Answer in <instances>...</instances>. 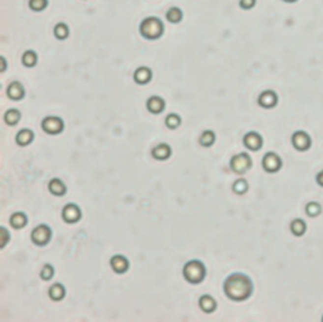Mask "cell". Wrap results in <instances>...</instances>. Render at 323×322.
I'll return each instance as SVG.
<instances>
[{
  "label": "cell",
  "mask_w": 323,
  "mask_h": 322,
  "mask_svg": "<svg viewBox=\"0 0 323 322\" xmlns=\"http://www.w3.org/2000/svg\"><path fill=\"white\" fill-rule=\"evenodd\" d=\"M224 292L233 301H245L253 293V282L248 276L235 273L225 281Z\"/></svg>",
  "instance_id": "1"
},
{
  "label": "cell",
  "mask_w": 323,
  "mask_h": 322,
  "mask_svg": "<svg viewBox=\"0 0 323 322\" xmlns=\"http://www.w3.org/2000/svg\"><path fill=\"white\" fill-rule=\"evenodd\" d=\"M164 26L159 18L149 17L146 18L140 24V33L147 39H157L163 34Z\"/></svg>",
  "instance_id": "2"
},
{
  "label": "cell",
  "mask_w": 323,
  "mask_h": 322,
  "mask_svg": "<svg viewBox=\"0 0 323 322\" xmlns=\"http://www.w3.org/2000/svg\"><path fill=\"white\" fill-rule=\"evenodd\" d=\"M183 276L186 281L192 285H197L202 282L206 276L204 263L200 260H189L183 268Z\"/></svg>",
  "instance_id": "3"
},
{
  "label": "cell",
  "mask_w": 323,
  "mask_h": 322,
  "mask_svg": "<svg viewBox=\"0 0 323 322\" xmlns=\"http://www.w3.org/2000/svg\"><path fill=\"white\" fill-rule=\"evenodd\" d=\"M251 158L248 153H239L231 158V169L236 173L242 174L251 168Z\"/></svg>",
  "instance_id": "4"
},
{
  "label": "cell",
  "mask_w": 323,
  "mask_h": 322,
  "mask_svg": "<svg viewBox=\"0 0 323 322\" xmlns=\"http://www.w3.org/2000/svg\"><path fill=\"white\" fill-rule=\"evenodd\" d=\"M42 129L48 134H59L63 130V120L59 116H47L42 122Z\"/></svg>",
  "instance_id": "5"
},
{
  "label": "cell",
  "mask_w": 323,
  "mask_h": 322,
  "mask_svg": "<svg viewBox=\"0 0 323 322\" xmlns=\"http://www.w3.org/2000/svg\"><path fill=\"white\" fill-rule=\"evenodd\" d=\"M51 236H52V231L44 224L38 225L32 231V241L37 245H46L51 240Z\"/></svg>",
  "instance_id": "6"
},
{
  "label": "cell",
  "mask_w": 323,
  "mask_h": 322,
  "mask_svg": "<svg viewBox=\"0 0 323 322\" xmlns=\"http://www.w3.org/2000/svg\"><path fill=\"white\" fill-rule=\"evenodd\" d=\"M282 167V160L278 156L277 153H273V152H269L264 156L263 158V168L265 169L269 173H274V172H278Z\"/></svg>",
  "instance_id": "7"
},
{
  "label": "cell",
  "mask_w": 323,
  "mask_h": 322,
  "mask_svg": "<svg viewBox=\"0 0 323 322\" xmlns=\"http://www.w3.org/2000/svg\"><path fill=\"white\" fill-rule=\"evenodd\" d=\"M311 136L306 133V131H295L292 135V144L297 151L304 152L311 147Z\"/></svg>",
  "instance_id": "8"
},
{
  "label": "cell",
  "mask_w": 323,
  "mask_h": 322,
  "mask_svg": "<svg viewBox=\"0 0 323 322\" xmlns=\"http://www.w3.org/2000/svg\"><path fill=\"white\" fill-rule=\"evenodd\" d=\"M62 218L66 223H76L81 219V210L75 203H68L62 210Z\"/></svg>",
  "instance_id": "9"
},
{
  "label": "cell",
  "mask_w": 323,
  "mask_h": 322,
  "mask_svg": "<svg viewBox=\"0 0 323 322\" xmlns=\"http://www.w3.org/2000/svg\"><path fill=\"white\" fill-rule=\"evenodd\" d=\"M244 144L250 151H259L263 145L262 135L259 133H256V131H250V133L245 134Z\"/></svg>",
  "instance_id": "10"
},
{
  "label": "cell",
  "mask_w": 323,
  "mask_h": 322,
  "mask_svg": "<svg viewBox=\"0 0 323 322\" xmlns=\"http://www.w3.org/2000/svg\"><path fill=\"white\" fill-rule=\"evenodd\" d=\"M258 102H259L260 106L265 107V109H270V107H274L275 105H277L278 96H277V94L271 90L264 91V93L260 94L259 99H258Z\"/></svg>",
  "instance_id": "11"
},
{
  "label": "cell",
  "mask_w": 323,
  "mask_h": 322,
  "mask_svg": "<svg viewBox=\"0 0 323 322\" xmlns=\"http://www.w3.org/2000/svg\"><path fill=\"white\" fill-rule=\"evenodd\" d=\"M111 268L117 273H125L129 269V261L125 257L122 256H114L110 260Z\"/></svg>",
  "instance_id": "12"
},
{
  "label": "cell",
  "mask_w": 323,
  "mask_h": 322,
  "mask_svg": "<svg viewBox=\"0 0 323 322\" xmlns=\"http://www.w3.org/2000/svg\"><path fill=\"white\" fill-rule=\"evenodd\" d=\"M164 100L159 96H151L149 97L148 101H147V107H148V110L153 114H159L164 110Z\"/></svg>",
  "instance_id": "13"
},
{
  "label": "cell",
  "mask_w": 323,
  "mask_h": 322,
  "mask_svg": "<svg viewBox=\"0 0 323 322\" xmlns=\"http://www.w3.org/2000/svg\"><path fill=\"white\" fill-rule=\"evenodd\" d=\"M171 153H172V151H171V147H169L168 144H166V143L158 144L157 147H155V148L151 151L153 157H154L155 160H159V161L168 160V158L171 157Z\"/></svg>",
  "instance_id": "14"
},
{
  "label": "cell",
  "mask_w": 323,
  "mask_h": 322,
  "mask_svg": "<svg viewBox=\"0 0 323 322\" xmlns=\"http://www.w3.org/2000/svg\"><path fill=\"white\" fill-rule=\"evenodd\" d=\"M8 96L13 100H19L24 96V87L21 82H12L8 87Z\"/></svg>",
  "instance_id": "15"
},
{
  "label": "cell",
  "mask_w": 323,
  "mask_h": 322,
  "mask_svg": "<svg viewBox=\"0 0 323 322\" xmlns=\"http://www.w3.org/2000/svg\"><path fill=\"white\" fill-rule=\"evenodd\" d=\"M151 79V70L148 67H139L134 72V80L137 84H147Z\"/></svg>",
  "instance_id": "16"
},
{
  "label": "cell",
  "mask_w": 323,
  "mask_h": 322,
  "mask_svg": "<svg viewBox=\"0 0 323 322\" xmlns=\"http://www.w3.org/2000/svg\"><path fill=\"white\" fill-rule=\"evenodd\" d=\"M33 138H34V134H33V131L30 130V129H22L19 133L17 134V136H15V140H17V143L19 145H28L29 143H32Z\"/></svg>",
  "instance_id": "17"
},
{
  "label": "cell",
  "mask_w": 323,
  "mask_h": 322,
  "mask_svg": "<svg viewBox=\"0 0 323 322\" xmlns=\"http://www.w3.org/2000/svg\"><path fill=\"white\" fill-rule=\"evenodd\" d=\"M48 189H50V191L52 192L55 196H63V194L66 193V186H64V183L62 182L61 180H59V178L51 180L50 185H48Z\"/></svg>",
  "instance_id": "18"
},
{
  "label": "cell",
  "mask_w": 323,
  "mask_h": 322,
  "mask_svg": "<svg viewBox=\"0 0 323 322\" xmlns=\"http://www.w3.org/2000/svg\"><path fill=\"white\" fill-rule=\"evenodd\" d=\"M200 307H201L205 312L210 314V312H212V311L216 310L215 298H212L211 296H207V294H205V296H202L201 298H200Z\"/></svg>",
  "instance_id": "19"
},
{
  "label": "cell",
  "mask_w": 323,
  "mask_h": 322,
  "mask_svg": "<svg viewBox=\"0 0 323 322\" xmlns=\"http://www.w3.org/2000/svg\"><path fill=\"white\" fill-rule=\"evenodd\" d=\"M10 225L14 229H22L27 225V216L23 212H15L10 216Z\"/></svg>",
  "instance_id": "20"
},
{
  "label": "cell",
  "mask_w": 323,
  "mask_h": 322,
  "mask_svg": "<svg viewBox=\"0 0 323 322\" xmlns=\"http://www.w3.org/2000/svg\"><path fill=\"white\" fill-rule=\"evenodd\" d=\"M307 230L306 223L302 219H294L291 224V231L295 236H302Z\"/></svg>",
  "instance_id": "21"
},
{
  "label": "cell",
  "mask_w": 323,
  "mask_h": 322,
  "mask_svg": "<svg viewBox=\"0 0 323 322\" xmlns=\"http://www.w3.org/2000/svg\"><path fill=\"white\" fill-rule=\"evenodd\" d=\"M64 294H66V290L59 283H56L50 288V297L53 301H59V299L63 298Z\"/></svg>",
  "instance_id": "22"
},
{
  "label": "cell",
  "mask_w": 323,
  "mask_h": 322,
  "mask_svg": "<svg viewBox=\"0 0 323 322\" xmlns=\"http://www.w3.org/2000/svg\"><path fill=\"white\" fill-rule=\"evenodd\" d=\"M19 119H21V113H19V110H17V109H10V110L6 111L5 115H4V120H5L6 124L9 125H15L19 122Z\"/></svg>",
  "instance_id": "23"
},
{
  "label": "cell",
  "mask_w": 323,
  "mask_h": 322,
  "mask_svg": "<svg viewBox=\"0 0 323 322\" xmlns=\"http://www.w3.org/2000/svg\"><path fill=\"white\" fill-rule=\"evenodd\" d=\"M166 17L171 23H178V22H180L182 17H183V13H182V10H180L179 8L175 6V8L169 9L168 12H167Z\"/></svg>",
  "instance_id": "24"
},
{
  "label": "cell",
  "mask_w": 323,
  "mask_h": 322,
  "mask_svg": "<svg viewBox=\"0 0 323 322\" xmlns=\"http://www.w3.org/2000/svg\"><path fill=\"white\" fill-rule=\"evenodd\" d=\"M22 62L27 67L35 66L37 64V55L33 51H27V52H24L23 57H22Z\"/></svg>",
  "instance_id": "25"
},
{
  "label": "cell",
  "mask_w": 323,
  "mask_h": 322,
  "mask_svg": "<svg viewBox=\"0 0 323 322\" xmlns=\"http://www.w3.org/2000/svg\"><path fill=\"white\" fill-rule=\"evenodd\" d=\"M200 143L204 147H211L215 143V133L211 130H206L200 136Z\"/></svg>",
  "instance_id": "26"
},
{
  "label": "cell",
  "mask_w": 323,
  "mask_h": 322,
  "mask_svg": "<svg viewBox=\"0 0 323 322\" xmlns=\"http://www.w3.org/2000/svg\"><path fill=\"white\" fill-rule=\"evenodd\" d=\"M55 35L59 39H66V38L68 37V34H70V31H68V27L66 26L64 23H59L57 26L55 27Z\"/></svg>",
  "instance_id": "27"
},
{
  "label": "cell",
  "mask_w": 323,
  "mask_h": 322,
  "mask_svg": "<svg viewBox=\"0 0 323 322\" xmlns=\"http://www.w3.org/2000/svg\"><path fill=\"white\" fill-rule=\"evenodd\" d=\"M322 211V207H321L320 203L317 202H309L308 205L306 206V212L308 216L311 218H315V216H318Z\"/></svg>",
  "instance_id": "28"
},
{
  "label": "cell",
  "mask_w": 323,
  "mask_h": 322,
  "mask_svg": "<svg viewBox=\"0 0 323 322\" xmlns=\"http://www.w3.org/2000/svg\"><path fill=\"white\" fill-rule=\"evenodd\" d=\"M166 125L169 129H176L180 125V118L177 114H169L166 118Z\"/></svg>",
  "instance_id": "29"
},
{
  "label": "cell",
  "mask_w": 323,
  "mask_h": 322,
  "mask_svg": "<svg viewBox=\"0 0 323 322\" xmlns=\"http://www.w3.org/2000/svg\"><path fill=\"white\" fill-rule=\"evenodd\" d=\"M248 189H249L248 182H246L245 180H237L235 183H234V186H233V190L237 194L245 193V192L248 191Z\"/></svg>",
  "instance_id": "30"
},
{
  "label": "cell",
  "mask_w": 323,
  "mask_h": 322,
  "mask_svg": "<svg viewBox=\"0 0 323 322\" xmlns=\"http://www.w3.org/2000/svg\"><path fill=\"white\" fill-rule=\"evenodd\" d=\"M48 4V0H29V6L34 12H41Z\"/></svg>",
  "instance_id": "31"
},
{
  "label": "cell",
  "mask_w": 323,
  "mask_h": 322,
  "mask_svg": "<svg viewBox=\"0 0 323 322\" xmlns=\"http://www.w3.org/2000/svg\"><path fill=\"white\" fill-rule=\"evenodd\" d=\"M53 273H55V269H53L52 265L46 264L43 268H42L41 277L44 279V281H48V279H51L53 277Z\"/></svg>",
  "instance_id": "32"
},
{
  "label": "cell",
  "mask_w": 323,
  "mask_h": 322,
  "mask_svg": "<svg viewBox=\"0 0 323 322\" xmlns=\"http://www.w3.org/2000/svg\"><path fill=\"white\" fill-rule=\"evenodd\" d=\"M256 0H240V6L242 9H251L255 5Z\"/></svg>",
  "instance_id": "33"
},
{
  "label": "cell",
  "mask_w": 323,
  "mask_h": 322,
  "mask_svg": "<svg viewBox=\"0 0 323 322\" xmlns=\"http://www.w3.org/2000/svg\"><path fill=\"white\" fill-rule=\"evenodd\" d=\"M1 238H3V240H1V248H4L5 247V244L8 243V239H9L8 231H6L5 227H1Z\"/></svg>",
  "instance_id": "34"
},
{
  "label": "cell",
  "mask_w": 323,
  "mask_h": 322,
  "mask_svg": "<svg viewBox=\"0 0 323 322\" xmlns=\"http://www.w3.org/2000/svg\"><path fill=\"white\" fill-rule=\"evenodd\" d=\"M317 182H318V185H320V186L323 187V169L320 172V173L317 174Z\"/></svg>",
  "instance_id": "35"
},
{
  "label": "cell",
  "mask_w": 323,
  "mask_h": 322,
  "mask_svg": "<svg viewBox=\"0 0 323 322\" xmlns=\"http://www.w3.org/2000/svg\"><path fill=\"white\" fill-rule=\"evenodd\" d=\"M1 64H3V68H1V71L5 70V58L1 57Z\"/></svg>",
  "instance_id": "36"
},
{
  "label": "cell",
  "mask_w": 323,
  "mask_h": 322,
  "mask_svg": "<svg viewBox=\"0 0 323 322\" xmlns=\"http://www.w3.org/2000/svg\"><path fill=\"white\" fill-rule=\"evenodd\" d=\"M283 1H286V3H295L298 0H283Z\"/></svg>",
  "instance_id": "37"
},
{
  "label": "cell",
  "mask_w": 323,
  "mask_h": 322,
  "mask_svg": "<svg viewBox=\"0 0 323 322\" xmlns=\"http://www.w3.org/2000/svg\"><path fill=\"white\" fill-rule=\"evenodd\" d=\"M322 321H323V319H322Z\"/></svg>",
  "instance_id": "38"
}]
</instances>
